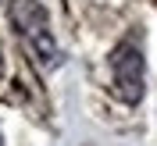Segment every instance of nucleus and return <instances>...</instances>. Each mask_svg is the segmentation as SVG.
I'll use <instances>...</instances> for the list:
<instances>
[{
	"label": "nucleus",
	"instance_id": "nucleus-1",
	"mask_svg": "<svg viewBox=\"0 0 157 146\" xmlns=\"http://www.w3.org/2000/svg\"><path fill=\"white\" fill-rule=\"evenodd\" d=\"M11 18H14V29L21 32V39L29 43L32 57L43 64V68H57L61 64V47L54 43V32H50V18L39 0H14L11 7Z\"/></svg>",
	"mask_w": 157,
	"mask_h": 146
},
{
	"label": "nucleus",
	"instance_id": "nucleus-2",
	"mask_svg": "<svg viewBox=\"0 0 157 146\" xmlns=\"http://www.w3.org/2000/svg\"><path fill=\"white\" fill-rule=\"evenodd\" d=\"M111 75H114V93L125 103H139L143 100L147 82H143V54H139V47H132V43L114 47V54H111Z\"/></svg>",
	"mask_w": 157,
	"mask_h": 146
},
{
	"label": "nucleus",
	"instance_id": "nucleus-3",
	"mask_svg": "<svg viewBox=\"0 0 157 146\" xmlns=\"http://www.w3.org/2000/svg\"><path fill=\"white\" fill-rule=\"evenodd\" d=\"M0 146H4V136H0Z\"/></svg>",
	"mask_w": 157,
	"mask_h": 146
}]
</instances>
